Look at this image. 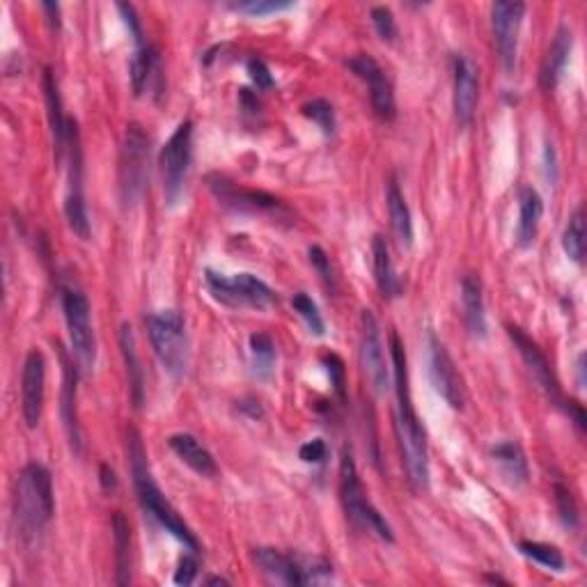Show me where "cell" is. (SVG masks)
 Masks as SVG:
<instances>
[{"instance_id":"1","label":"cell","mask_w":587,"mask_h":587,"mask_svg":"<svg viewBox=\"0 0 587 587\" xmlns=\"http://www.w3.org/2000/svg\"><path fill=\"white\" fill-rule=\"evenodd\" d=\"M390 358H393V377L397 393V441L402 450L406 473L418 491L429 487V448L425 427L413 409L411 383H409V365H406V351L399 335L390 333Z\"/></svg>"},{"instance_id":"44","label":"cell","mask_w":587,"mask_h":587,"mask_svg":"<svg viewBox=\"0 0 587 587\" xmlns=\"http://www.w3.org/2000/svg\"><path fill=\"white\" fill-rule=\"evenodd\" d=\"M299 457L305 464H324L328 459V445L324 438H312V441L303 443L301 450H299Z\"/></svg>"},{"instance_id":"39","label":"cell","mask_w":587,"mask_h":587,"mask_svg":"<svg viewBox=\"0 0 587 587\" xmlns=\"http://www.w3.org/2000/svg\"><path fill=\"white\" fill-rule=\"evenodd\" d=\"M308 257H310L312 269L319 273V278L324 280V285L331 289V292H335V289H338V280H335L331 257L326 255V250L322 246H310L308 248Z\"/></svg>"},{"instance_id":"35","label":"cell","mask_w":587,"mask_h":587,"mask_svg":"<svg viewBox=\"0 0 587 587\" xmlns=\"http://www.w3.org/2000/svg\"><path fill=\"white\" fill-rule=\"evenodd\" d=\"M292 308H294L296 315L303 319L305 326H308V331L312 335H317V338H322V335L326 333V322H324L322 312H319V308H317V303L312 301V296L305 294V292L294 294Z\"/></svg>"},{"instance_id":"50","label":"cell","mask_w":587,"mask_h":587,"mask_svg":"<svg viewBox=\"0 0 587 587\" xmlns=\"http://www.w3.org/2000/svg\"><path fill=\"white\" fill-rule=\"evenodd\" d=\"M484 581H487V583H503V585H507V581H503V578H500V576H484Z\"/></svg>"},{"instance_id":"9","label":"cell","mask_w":587,"mask_h":587,"mask_svg":"<svg viewBox=\"0 0 587 587\" xmlns=\"http://www.w3.org/2000/svg\"><path fill=\"white\" fill-rule=\"evenodd\" d=\"M193 161V122L186 120L179 124L175 133L168 138L159 154V166L163 177V195L170 207H175L186 189Z\"/></svg>"},{"instance_id":"21","label":"cell","mask_w":587,"mask_h":587,"mask_svg":"<svg viewBox=\"0 0 587 587\" xmlns=\"http://www.w3.org/2000/svg\"><path fill=\"white\" fill-rule=\"evenodd\" d=\"M461 305H464V322L468 333L477 340L487 338V308H484L482 280L475 273L461 280Z\"/></svg>"},{"instance_id":"10","label":"cell","mask_w":587,"mask_h":587,"mask_svg":"<svg viewBox=\"0 0 587 587\" xmlns=\"http://www.w3.org/2000/svg\"><path fill=\"white\" fill-rule=\"evenodd\" d=\"M62 312H65V324L69 333L76 363L81 370H92L97 360V342L92 331L90 319V301L78 287H62Z\"/></svg>"},{"instance_id":"36","label":"cell","mask_w":587,"mask_h":587,"mask_svg":"<svg viewBox=\"0 0 587 587\" xmlns=\"http://www.w3.org/2000/svg\"><path fill=\"white\" fill-rule=\"evenodd\" d=\"M301 111L305 117H308V120H312L319 129H322L324 136H333L335 133V111L326 99H312L301 108Z\"/></svg>"},{"instance_id":"13","label":"cell","mask_w":587,"mask_h":587,"mask_svg":"<svg viewBox=\"0 0 587 587\" xmlns=\"http://www.w3.org/2000/svg\"><path fill=\"white\" fill-rule=\"evenodd\" d=\"M526 17V5L510 3V0H498L491 5V28L493 42H496L500 62L507 76L514 74L516 69V53H519V33L521 23Z\"/></svg>"},{"instance_id":"20","label":"cell","mask_w":587,"mask_h":587,"mask_svg":"<svg viewBox=\"0 0 587 587\" xmlns=\"http://www.w3.org/2000/svg\"><path fill=\"white\" fill-rule=\"evenodd\" d=\"M571 49H574V33H571L567 26H560L551 42V49L542 62V72H539V85H542L546 92L558 88L562 72H565L569 62Z\"/></svg>"},{"instance_id":"23","label":"cell","mask_w":587,"mask_h":587,"mask_svg":"<svg viewBox=\"0 0 587 587\" xmlns=\"http://www.w3.org/2000/svg\"><path fill=\"white\" fill-rule=\"evenodd\" d=\"M544 216V200L532 186H523L519 193V223H516V244L528 248L535 244L539 221Z\"/></svg>"},{"instance_id":"17","label":"cell","mask_w":587,"mask_h":587,"mask_svg":"<svg viewBox=\"0 0 587 587\" xmlns=\"http://www.w3.org/2000/svg\"><path fill=\"white\" fill-rule=\"evenodd\" d=\"M429 372H432V381L436 393L448 402L452 409L461 411L466 402L464 393V381L457 370L455 360L448 354L445 344L436 338L434 333H429Z\"/></svg>"},{"instance_id":"46","label":"cell","mask_w":587,"mask_h":587,"mask_svg":"<svg viewBox=\"0 0 587 587\" xmlns=\"http://www.w3.org/2000/svg\"><path fill=\"white\" fill-rule=\"evenodd\" d=\"M101 487H104L106 491H115L117 489V477H115V471L108 464L101 466Z\"/></svg>"},{"instance_id":"42","label":"cell","mask_w":587,"mask_h":587,"mask_svg":"<svg viewBox=\"0 0 587 587\" xmlns=\"http://www.w3.org/2000/svg\"><path fill=\"white\" fill-rule=\"evenodd\" d=\"M200 553L189 551L186 555H182V560H179L177 571H175V581L177 585H191L195 581V576H198V569H200V560H198Z\"/></svg>"},{"instance_id":"4","label":"cell","mask_w":587,"mask_h":587,"mask_svg":"<svg viewBox=\"0 0 587 587\" xmlns=\"http://www.w3.org/2000/svg\"><path fill=\"white\" fill-rule=\"evenodd\" d=\"M340 498L344 512H347V519L354 523L356 528L370 532V535L381 539V542H395L393 528H390L386 516H383L377 507L370 503V498L365 496L351 448H344L340 459Z\"/></svg>"},{"instance_id":"47","label":"cell","mask_w":587,"mask_h":587,"mask_svg":"<svg viewBox=\"0 0 587 587\" xmlns=\"http://www.w3.org/2000/svg\"><path fill=\"white\" fill-rule=\"evenodd\" d=\"M42 10L49 12V23L53 30L60 28V5L58 3H42Z\"/></svg>"},{"instance_id":"29","label":"cell","mask_w":587,"mask_h":587,"mask_svg":"<svg viewBox=\"0 0 587 587\" xmlns=\"http://www.w3.org/2000/svg\"><path fill=\"white\" fill-rule=\"evenodd\" d=\"M76 379L78 370L65 360V383H62V420H65V429L69 436V443L76 452H81V429H78L76 418Z\"/></svg>"},{"instance_id":"16","label":"cell","mask_w":587,"mask_h":587,"mask_svg":"<svg viewBox=\"0 0 587 587\" xmlns=\"http://www.w3.org/2000/svg\"><path fill=\"white\" fill-rule=\"evenodd\" d=\"M347 67L367 85V90H370L374 113H377L381 120L393 122L397 117L393 85H390L388 76L381 69L379 62L372 56H367V53H358V56L347 60Z\"/></svg>"},{"instance_id":"25","label":"cell","mask_w":587,"mask_h":587,"mask_svg":"<svg viewBox=\"0 0 587 587\" xmlns=\"http://www.w3.org/2000/svg\"><path fill=\"white\" fill-rule=\"evenodd\" d=\"M491 459L493 464L498 466L500 475L505 477L512 487H523L530 477V468H528V459L526 452L521 450L519 443L514 441H503L496 443L491 448Z\"/></svg>"},{"instance_id":"28","label":"cell","mask_w":587,"mask_h":587,"mask_svg":"<svg viewBox=\"0 0 587 587\" xmlns=\"http://www.w3.org/2000/svg\"><path fill=\"white\" fill-rule=\"evenodd\" d=\"M120 349L124 356V365H127V379L131 388V399L133 406L143 404V367H140V358L136 351V338H133V328L129 324H122L120 328Z\"/></svg>"},{"instance_id":"3","label":"cell","mask_w":587,"mask_h":587,"mask_svg":"<svg viewBox=\"0 0 587 587\" xmlns=\"http://www.w3.org/2000/svg\"><path fill=\"white\" fill-rule=\"evenodd\" d=\"M127 452H129V466H131V477H133V487H136L138 500L143 505V510L152 516V519L159 523L161 528H166L172 537L179 539L186 549L200 553V542L198 537L193 535L191 528L186 526L182 516L177 514L175 507L168 503V498L163 496V491L159 489V484L154 482L150 464H147V455L143 448V441L136 429H129L127 436Z\"/></svg>"},{"instance_id":"12","label":"cell","mask_w":587,"mask_h":587,"mask_svg":"<svg viewBox=\"0 0 587 587\" xmlns=\"http://www.w3.org/2000/svg\"><path fill=\"white\" fill-rule=\"evenodd\" d=\"M207 186L223 207L237 211V214H253V216L260 214V216H276V218L289 216V209L285 207V202L276 198V195L255 191V189H244V186L232 182L230 177L221 175V172L209 175Z\"/></svg>"},{"instance_id":"31","label":"cell","mask_w":587,"mask_h":587,"mask_svg":"<svg viewBox=\"0 0 587 587\" xmlns=\"http://www.w3.org/2000/svg\"><path fill=\"white\" fill-rule=\"evenodd\" d=\"M113 539H115V565L117 585H129L131 581V530L122 512L113 514Z\"/></svg>"},{"instance_id":"32","label":"cell","mask_w":587,"mask_h":587,"mask_svg":"<svg viewBox=\"0 0 587 587\" xmlns=\"http://www.w3.org/2000/svg\"><path fill=\"white\" fill-rule=\"evenodd\" d=\"M250 358H253V370L260 379H271L273 367H276V342L271 340V335L266 333H253L250 335Z\"/></svg>"},{"instance_id":"5","label":"cell","mask_w":587,"mask_h":587,"mask_svg":"<svg viewBox=\"0 0 587 587\" xmlns=\"http://www.w3.org/2000/svg\"><path fill=\"white\" fill-rule=\"evenodd\" d=\"M154 356L172 379H182L189 367V333L186 319L177 310H159L145 319Z\"/></svg>"},{"instance_id":"15","label":"cell","mask_w":587,"mask_h":587,"mask_svg":"<svg viewBox=\"0 0 587 587\" xmlns=\"http://www.w3.org/2000/svg\"><path fill=\"white\" fill-rule=\"evenodd\" d=\"M507 335L512 338L516 351H519V356L523 358V363H526L532 379L537 381V386L544 390V395L549 397L555 406H565L567 409V399L562 397L560 381L555 377L553 367L549 360H546L544 351L539 349V344L532 342L519 326H507Z\"/></svg>"},{"instance_id":"2","label":"cell","mask_w":587,"mask_h":587,"mask_svg":"<svg viewBox=\"0 0 587 587\" xmlns=\"http://www.w3.org/2000/svg\"><path fill=\"white\" fill-rule=\"evenodd\" d=\"M56 512V498H53V477L44 464L30 461L23 466L14 493V521L21 542L30 546L39 544L46 526H49Z\"/></svg>"},{"instance_id":"18","label":"cell","mask_w":587,"mask_h":587,"mask_svg":"<svg viewBox=\"0 0 587 587\" xmlns=\"http://www.w3.org/2000/svg\"><path fill=\"white\" fill-rule=\"evenodd\" d=\"M452 74H455V92H452V106L461 129L471 127L480 104V69L468 56H455L452 60Z\"/></svg>"},{"instance_id":"26","label":"cell","mask_w":587,"mask_h":587,"mask_svg":"<svg viewBox=\"0 0 587 587\" xmlns=\"http://www.w3.org/2000/svg\"><path fill=\"white\" fill-rule=\"evenodd\" d=\"M372 271L383 299H397L402 294V280H399L393 260H390L388 241L381 234H374L372 239Z\"/></svg>"},{"instance_id":"49","label":"cell","mask_w":587,"mask_h":587,"mask_svg":"<svg viewBox=\"0 0 587 587\" xmlns=\"http://www.w3.org/2000/svg\"><path fill=\"white\" fill-rule=\"evenodd\" d=\"M205 583H207V585H230L228 578H221V576H209Z\"/></svg>"},{"instance_id":"43","label":"cell","mask_w":587,"mask_h":587,"mask_svg":"<svg viewBox=\"0 0 587 587\" xmlns=\"http://www.w3.org/2000/svg\"><path fill=\"white\" fill-rule=\"evenodd\" d=\"M248 76L255 83L257 90H271L273 88V74L269 65L262 58H250L248 60Z\"/></svg>"},{"instance_id":"24","label":"cell","mask_w":587,"mask_h":587,"mask_svg":"<svg viewBox=\"0 0 587 587\" xmlns=\"http://www.w3.org/2000/svg\"><path fill=\"white\" fill-rule=\"evenodd\" d=\"M44 97H46V108H49V124H51L53 147H56V159L62 161L65 159L69 117L62 113V99H60L58 81L49 67L44 69Z\"/></svg>"},{"instance_id":"14","label":"cell","mask_w":587,"mask_h":587,"mask_svg":"<svg viewBox=\"0 0 587 587\" xmlns=\"http://www.w3.org/2000/svg\"><path fill=\"white\" fill-rule=\"evenodd\" d=\"M360 367H363L365 379L377 395L388 393L390 388V372L386 365V354H383L379 322L370 310L360 312Z\"/></svg>"},{"instance_id":"19","label":"cell","mask_w":587,"mask_h":587,"mask_svg":"<svg viewBox=\"0 0 587 587\" xmlns=\"http://www.w3.org/2000/svg\"><path fill=\"white\" fill-rule=\"evenodd\" d=\"M46 393V360L42 351L33 349L23 363L21 377V413L28 429H37L44 411Z\"/></svg>"},{"instance_id":"27","label":"cell","mask_w":587,"mask_h":587,"mask_svg":"<svg viewBox=\"0 0 587 587\" xmlns=\"http://www.w3.org/2000/svg\"><path fill=\"white\" fill-rule=\"evenodd\" d=\"M386 205H388L390 225H393L399 244H402L404 248H411L413 246V216L395 177L388 182Z\"/></svg>"},{"instance_id":"11","label":"cell","mask_w":587,"mask_h":587,"mask_svg":"<svg viewBox=\"0 0 587 587\" xmlns=\"http://www.w3.org/2000/svg\"><path fill=\"white\" fill-rule=\"evenodd\" d=\"M65 154L69 159V179H67V198H65V216L76 237H90V218L88 205H85L83 193V150H81V133H78L76 120L69 117L67 129V145Z\"/></svg>"},{"instance_id":"40","label":"cell","mask_w":587,"mask_h":587,"mask_svg":"<svg viewBox=\"0 0 587 587\" xmlns=\"http://www.w3.org/2000/svg\"><path fill=\"white\" fill-rule=\"evenodd\" d=\"M372 17V26L377 30V35L383 39V42H395L397 37V23H395V14L388 10V7H372L370 12Z\"/></svg>"},{"instance_id":"6","label":"cell","mask_w":587,"mask_h":587,"mask_svg":"<svg viewBox=\"0 0 587 587\" xmlns=\"http://www.w3.org/2000/svg\"><path fill=\"white\" fill-rule=\"evenodd\" d=\"M150 179V136L143 124L131 122L124 131L120 152V200L124 209L136 207L143 200Z\"/></svg>"},{"instance_id":"45","label":"cell","mask_w":587,"mask_h":587,"mask_svg":"<svg viewBox=\"0 0 587 587\" xmlns=\"http://www.w3.org/2000/svg\"><path fill=\"white\" fill-rule=\"evenodd\" d=\"M117 10H120L124 23H127L129 28V35L133 37V42H136V49L138 46H143V23H140L138 14H136V7L127 5V3H117Z\"/></svg>"},{"instance_id":"38","label":"cell","mask_w":587,"mask_h":587,"mask_svg":"<svg viewBox=\"0 0 587 587\" xmlns=\"http://www.w3.org/2000/svg\"><path fill=\"white\" fill-rule=\"evenodd\" d=\"M296 3H285V0H248V3H237L232 5L234 10L241 14H248V17H269V14H278L285 10H292Z\"/></svg>"},{"instance_id":"8","label":"cell","mask_w":587,"mask_h":587,"mask_svg":"<svg viewBox=\"0 0 587 587\" xmlns=\"http://www.w3.org/2000/svg\"><path fill=\"white\" fill-rule=\"evenodd\" d=\"M205 283L209 294L214 296L218 303L228 305V308H257L266 310L278 301L273 289L260 280L253 273H237V276H223L214 269L205 271Z\"/></svg>"},{"instance_id":"41","label":"cell","mask_w":587,"mask_h":587,"mask_svg":"<svg viewBox=\"0 0 587 587\" xmlns=\"http://www.w3.org/2000/svg\"><path fill=\"white\" fill-rule=\"evenodd\" d=\"M324 365H326L328 377H331V386L335 390V395H338L340 399H344V386H347V370H344L342 358L335 356V354H326L324 356Z\"/></svg>"},{"instance_id":"34","label":"cell","mask_w":587,"mask_h":587,"mask_svg":"<svg viewBox=\"0 0 587 587\" xmlns=\"http://www.w3.org/2000/svg\"><path fill=\"white\" fill-rule=\"evenodd\" d=\"M521 555H526L532 562L542 565L551 571H565V555L558 549V546L542 544V542H519Z\"/></svg>"},{"instance_id":"7","label":"cell","mask_w":587,"mask_h":587,"mask_svg":"<svg viewBox=\"0 0 587 587\" xmlns=\"http://www.w3.org/2000/svg\"><path fill=\"white\" fill-rule=\"evenodd\" d=\"M253 560L257 569H260L271 583L296 587L322 583L331 576L333 569L324 558H303V555L269 549V546L255 549Z\"/></svg>"},{"instance_id":"22","label":"cell","mask_w":587,"mask_h":587,"mask_svg":"<svg viewBox=\"0 0 587 587\" xmlns=\"http://www.w3.org/2000/svg\"><path fill=\"white\" fill-rule=\"evenodd\" d=\"M168 445H170V450L175 452V455L191 468V471H195L202 477H216L218 475V464H216L214 455H211V452L193 434H186V432L172 434L168 438Z\"/></svg>"},{"instance_id":"33","label":"cell","mask_w":587,"mask_h":587,"mask_svg":"<svg viewBox=\"0 0 587 587\" xmlns=\"http://www.w3.org/2000/svg\"><path fill=\"white\" fill-rule=\"evenodd\" d=\"M562 248L571 262L583 264L585 260V216L583 209L578 207L574 214L569 216V223L562 234Z\"/></svg>"},{"instance_id":"37","label":"cell","mask_w":587,"mask_h":587,"mask_svg":"<svg viewBox=\"0 0 587 587\" xmlns=\"http://www.w3.org/2000/svg\"><path fill=\"white\" fill-rule=\"evenodd\" d=\"M553 493H555V505H558L560 519L562 523H565V528L576 530L578 523H581V516H578V505L574 496H571L569 487H565L562 482H555Z\"/></svg>"},{"instance_id":"30","label":"cell","mask_w":587,"mask_h":587,"mask_svg":"<svg viewBox=\"0 0 587 587\" xmlns=\"http://www.w3.org/2000/svg\"><path fill=\"white\" fill-rule=\"evenodd\" d=\"M156 67H159V53H156L154 46H147V44L138 46L129 65L133 95L140 97L147 88H150V81L156 74Z\"/></svg>"},{"instance_id":"48","label":"cell","mask_w":587,"mask_h":587,"mask_svg":"<svg viewBox=\"0 0 587 587\" xmlns=\"http://www.w3.org/2000/svg\"><path fill=\"white\" fill-rule=\"evenodd\" d=\"M576 372H578V388L585 390V351H581V354H578Z\"/></svg>"}]
</instances>
